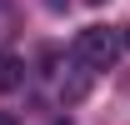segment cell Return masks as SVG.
Here are the masks:
<instances>
[{"instance_id":"obj_1","label":"cell","mask_w":130,"mask_h":125,"mask_svg":"<svg viewBox=\"0 0 130 125\" xmlns=\"http://www.w3.org/2000/svg\"><path fill=\"white\" fill-rule=\"evenodd\" d=\"M75 55H80L85 70H110L115 55H120V40H115L105 25H90V30H80V40H75Z\"/></svg>"},{"instance_id":"obj_2","label":"cell","mask_w":130,"mask_h":125,"mask_svg":"<svg viewBox=\"0 0 130 125\" xmlns=\"http://www.w3.org/2000/svg\"><path fill=\"white\" fill-rule=\"evenodd\" d=\"M20 80H25V65H20L10 50H0V90H15Z\"/></svg>"},{"instance_id":"obj_3","label":"cell","mask_w":130,"mask_h":125,"mask_svg":"<svg viewBox=\"0 0 130 125\" xmlns=\"http://www.w3.org/2000/svg\"><path fill=\"white\" fill-rule=\"evenodd\" d=\"M45 5H50V10H65V5H70V0H45Z\"/></svg>"},{"instance_id":"obj_4","label":"cell","mask_w":130,"mask_h":125,"mask_svg":"<svg viewBox=\"0 0 130 125\" xmlns=\"http://www.w3.org/2000/svg\"><path fill=\"white\" fill-rule=\"evenodd\" d=\"M0 125H15V120H10V115H0Z\"/></svg>"},{"instance_id":"obj_5","label":"cell","mask_w":130,"mask_h":125,"mask_svg":"<svg viewBox=\"0 0 130 125\" xmlns=\"http://www.w3.org/2000/svg\"><path fill=\"white\" fill-rule=\"evenodd\" d=\"M55 125H70V120H55Z\"/></svg>"},{"instance_id":"obj_6","label":"cell","mask_w":130,"mask_h":125,"mask_svg":"<svg viewBox=\"0 0 130 125\" xmlns=\"http://www.w3.org/2000/svg\"><path fill=\"white\" fill-rule=\"evenodd\" d=\"M125 45H130V30H125Z\"/></svg>"}]
</instances>
